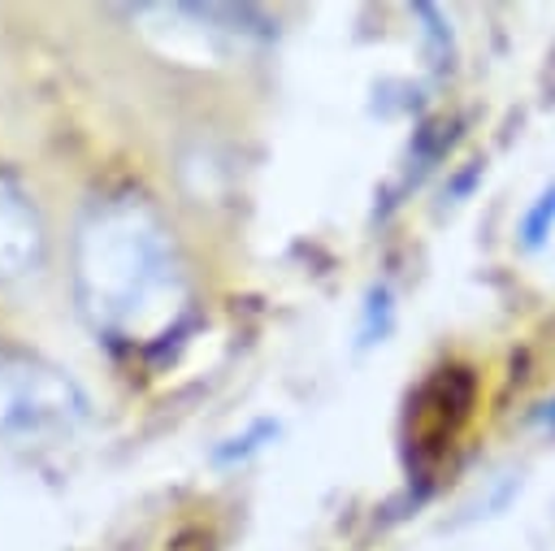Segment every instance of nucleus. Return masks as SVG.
<instances>
[{"label":"nucleus","mask_w":555,"mask_h":551,"mask_svg":"<svg viewBox=\"0 0 555 551\" xmlns=\"http://www.w3.org/2000/svg\"><path fill=\"white\" fill-rule=\"evenodd\" d=\"M91 417L82 386L17 347H0V443L9 447H43L78 434Z\"/></svg>","instance_id":"nucleus-2"},{"label":"nucleus","mask_w":555,"mask_h":551,"mask_svg":"<svg viewBox=\"0 0 555 551\" xmlns=\"http://www.w3.org/2000/svg\"><path fill=\"white\" fill-rule=\"evenodd\" d=\"M43 260V221L17 178L0 174V282L30 273Z\"/></svg>","instance_id":"nucleus-3"},{"label":"nucleus","mask_w":555,"mask_h":551,"mask_svg":"<svg viewBox=\"0 0 555 551\" xmlns=\"http://www.w3.org/2000/svg\"><path fill=\"white\" fill-rule=\"evenodd\" d=\"M74 295L82 317L126 343H156L186 308V273L169 221L139 191L87 208L74 239Z\"/></svg>","instance_id":"nucleus-1"},{"label":"nucleus","mask_w":555,"mask_h":551,"mask_svg":"<svg viewBox=\"0 0 555 551\" xmlns=\"http://www.w3.org/2000/svg\"><path fill=\"white\" fill-rule=\"evenodd\" d=\"M551 230H555V182L525 208V217H520V243L525 247H542L551 239Z\"/></svg>","instance_id":"nucleus-4"}]
</instances>
